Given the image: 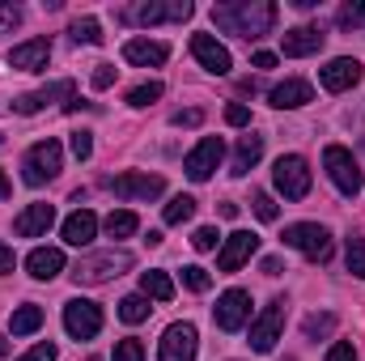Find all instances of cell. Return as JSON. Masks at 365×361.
<instances>
[{
	"label": "cell",
	"instance_id": "cell-1",
	"mask_svg": "<svg viewBox=\"0 0 365 361\" xmlns=\"http://www.w3.org/2000/svg\"><path fill=\"white\" fill-rule=\"evenodd\" d=\"M212 21L225 30V34H238V39H264L276 26V4L272 0H230V4H217L212 9Z\"/></svg>",
	"mask_w": 365,
	"mask_h": 361
},
{
	"label": "cell",
	"instance_id": "cell-2",
	"mask_svg": "<svg viewBox=\"0 0 365 361\" xmlns=\"http://www.w3.org/2000/svg\"><path fill=\"white\" fill-rule=\"evenodd\" d=\"M21 179L30 183V187H43V183H51L60 171H64V149H60V141H38V145H30V153H26V162H21Z\"/></svg>",
	"mask_w": 365,
	"mask_h": 361
},
{
	"label": "cell",
	"instance_id": "cell-3",
	"mask_svg": "<svg viewBox=\"0 0 365 361\" xmlns=\"http://www.w3.org/2000/svg\"><path fill=\"white\" fill-rule=\"evenodd\" d=\"M284 247H293L306 260L323 264V260H331V230L327 225H314V221H297V225L284 230Z\"/></svg>",
	"mask_w": 365,
	"mask_h": 361
},
{
	"label": "cell",
	"instance_id": "cell-4",
	"mask_svg": "<svg viewBox=\"0 0 365 361\" xmlns=\"http://www.w3.org/2000/svg\"><path fill=\"white\" fill-rule=\"evenodd\" d=\"M272 183L284 200H306V195H310V166H306V158H297V153L276 158Z\"/></svg>",
	"mask_w": 365,
	"mask_h": 361
},
{
	"label": "cell",
	"instance_id": "cell-5",
	"mask_svg": "<svg viewBox=\"0 0 365 361\" xmlns=\"http://www.w3.org/2000/svg\"><path fill=\"white\" fill-rule=\"evenodd\" d=\"M128 268H132V255L128 251H98V255H86L73 268V276H77V285H102L110 276H123Z\"/></svg>",
	"mask_w": 365,
	"mask_h": 361
},
{
	"label": "cell",
	"instance_id": "cell-6",
	"mask_svg": "<svg viewBox=\"0 0 365 361\" xmlns=\"http://www.w3.org/2000/svg\"><path fill=\"white\" fill-rule=\"evenodd\" d=\"M323 166H327V175L331 183L340 187V195H357L361 191V166H357V158L344 149V145H327L323 149Z\"/></svg>",
	"mask_w": 365,
	"mask_h": 361
},
{
	"label": "cell",
	"instance_id": "cell-7",
	"mask_svg": "<svg viewBox=\"0 0 365 361\" xmlns=\"http://www.w3.org/2000/svg\"><path fill=\"white\" fill-rule=\"evenodd\" d=\"M212 319L221 332H242L247 319H251V293L247 289H225L212 306Z\"/></svg>",
	"mask_w": 365,
	"mask_h": 361
},
{
	"label": "cell",
	"instance_id": "cell-8",
	"mask_svg": "<svg viewBox=\"0 0 365 361\" xmlns=\"http://www.w3.org/2000/svg\"><path fill=\"white\" fill-rule=\"evenodd\" d=\"M195 349H200V336L191 323H170L158 340V361H195Z\"/></svg>",
	"mask_w": 365,
	"mask_h": 361
},
{
	"label": "cell",
	"instance_id": "cell-9",
	"mask_svg": "<svg viewBox=\"0 0 365 361\" xmlns=\"http://www.w3.org/2000/svg\"><path fill=\"white\" fill-rule=\"evenodd\" d=\"M64 332L73 336V340H93L98 332H102V310L86 302V298H73L68 306H64Z\"/></svg>",
	"mask_w": 365,
	"mask_h": 361
},
{
	"label": "cell",
	"instance_id": "cell-10",
	"mask_svg": "<svg viewBox=\"0 0 365 361\" xmlns=\"http://www.w3.org/2000/svg\"><path fill=\"white\" fill-rule=\"evenodd\" d=\"M123 17H128V21H136V26L187 21V17H191V0H170V4H162V0H149V4H132V9H123Z\"/></svg>",
	"mask_w": 365,
	"mask_h": 361
},
{
	"label": "cell",
	"instance_id": "cell-11",
	"mask_svg": "<svg viewBox=\"0 0 365 361\" xmlns=\"http://www.w3.org/2000/svg\"><path fill=\"white\" fill-rule=\"evenodd\" d=\"M280 327H284V302L276 298V302L264 306V315L251 323V340H247V345H251L255 353H272L276 340H280Z\"/></svg>",
	"mask_w": 365,
	"mask_h": 361
},
{
	"label": "cell",
	"instance_id": "cell-12",
	"mask_svg": "<svg viewBox=\"0 0 365 361\" xmlns=\"http://www.w3.org/2000/svg\"><path fill=\"white\" fill-rule=\"evenodd\" d=\"M259 251V234L251 230H234L230 238H221V251H217V268L221 272H238L251 255Z\"/></svg>",
	"mask_w": 365,
	"mask_h": 361
},
{
	"label": "cell",
	"instance_id": "cell-13",
	"mask_svg": "<svg viewBox=\"0 0 365 361\" xmlns=\"http://www.w3.org/2000/svg\"><path fill=\"white\" fill-rule=\"evenodd\" d=\"M221 153H225V145L217 141V136H204L187 158H182V171H187V179L204 183L212 171H217V162H221Z\"/></svg>",
	"mask_w": 365,
	"mask_h": 361
},
{
	"label": "cell",
	"instance_id": "cell-14",
	"mask_svg": "<svg viewBox=\"0 0 365 361\" xmlns=\"http://www.w3.org/2000/svg\"><path fill=\"white\" fill-rule=\"evenodd\" d=\"M110 191L119 195V200H158L162 191H166V179L162 175H119V179H110Z\"/></svg>",
	"mask_w": 365,
	"mask_h": 361
},
{
	"label": "cell",
	"instance_id": "cell-15",
	"mask_svg": "<svg viewBox=\"0 0 365 361\" xmlns=\"http://www.w3.org/2000/svg\"><path fill=\"white\" fill-rule=\"evenodd\" d=\"M64 98V106H73L77 102V86L73 81H56V86H43V90H34V93H21L17 102H13V111L17 115H34V111H43L47 102H60Z\"/></svg>",
	"mask_w": 365,
	"mask_h": 361
},
{
	"label": "cell",
	"instance_id": "cell-16",
	"mask_svg": "<svg viewBox=\"0 0 365 361\" xmlns=\"http://www.w3.org/2000/svg\"><path fill=\"white\" fill-rule=\"evenodd\" d=\"M191 56L200 60V68H208V73H217V77H225V73L234 68L230 51H225L212 34H191Z\"/></svg>",
	"mask_w": 365,
	"mask_h": 361
},
{
	"label": "cell",
	"instance_id": "cell-17",
	"mask_svg": "<svg viewBox=\"0 0 365 361\" xmlns=\"http://www.w3.org/2000/svg\"><path fill=\"white\" fill-rule=\"evenodd\" d=\"M319 81H323V90H327V93H344V90H353V86L361 81V64H357V60H349V56H340V60L323 64Z\"/></svg>",
	"mask_w": 365,
	"mask_h": 361
},
{
	"label": "cell",
	"instance_id": "cell-18",
	"mask_svg": "<svg viewBox=\"0 0 365 361\" xmlns=\"http://www.w3.org/2000/svg\"><path fill=\"white\" fill-rule=\"evenodd\" d=\"M47 60H51V43L47 39H30V43H21V47L9 51V64L21 68V73H43Z\"/></svg>",
	"mask_w": 365,
	"mask_h": 361
},
{
	"label": "cell",
	"instance_id": "cell-19",
	"mask_svg": "<svg viewBox=\"0 0 365 361\" xmlns=\"http://www.w3.org/2000/svg\"><path fill=\"white\" fill-rule=\"evenodd\" d=\"M51 225H56V208H51V204H30L26 213H17L13 234H17V238H38V234H47Z\"/></svg>",
	"mask_w": 365,
	"mask_h": 361
},
{
	"label": "cell",
	"instance_id": "cell-20",
	"mask_svg": "<svg viewBox=\"0 0 365 361\" xmlns=\"http://www.w3.org/2000/svg\"><path fill=\"white\" fill-rule=\"evenodd\" d=\"M166 56H170V47L153 43V39H128L123 43V60L140 64V68H158V64H166Z\"/></svg>",
	"mask_w": 365,
	"mask_h": 361
},
{
	"label": "cell",
	"instance_id": "cell-21",
	"mask_svg": "<svg viewBox=\"0 0 365 361\" xmlns=\"http://www.w3.org/2000/svg\"><path fill=\"white\" fill-rule=\"evenodd\" d=\"M268 102H272L276 111H297V106L314 102V90H310V81H297V77H289V81H280V86H272V93H268Z\"/></svg>",
	"mask_w": 365,
	"mask_h": 361
},
{
	"label": "cell",
	"instance_id": "cell-22",
	"mask_svg": "<svg viewBox=\"0 0 365 361\" xmlns=\"http://www.w3.org/2000/svg\"><path fill=\"white\" fill-rule=\"evenodd\" d=\"M26 272H30L34 280H56V276L64 272V251H60V247H34V251L26 255Z\"/></svg>",
	"mask_w": 365,
	"mask_h": 361
},
{
	"label": "cell",
	"instance_id": "cell-23",
	"mask_svg": "<svg viewBox=\"0 0 365 361\" xmlns=\"http://www.w3.org/2000/svg\"><path fill=\"white\" fill-rule=\"evenodd\" d=\"M323 39H327V34H323L319 26H297V30H289V34L280 39V47H284V56L297 60V56H314V51L323 47Z\"/></svg>",
	"mask_w": 365,
	"mask_h": 361
},
{
	"label": "cell",
	"instance_id": "cell-24",
	"mask_svg": "<svg viewBox=\"0 0 365 361\" xmlns=\"http://www.w3.org/2000/svg\"><path fill=\"white\" fill-rule=\"evenodd\" d=\"M93 234H98V217L90 208H77L73 217H64V243L68 247H90Z\"/></svg>",
	"mask_w": 365,
	"mask_h": 361
},
{
	"label": "cell",
	"instance_id": "cell-25",
	"mask_svg": "<svg viewBox=\"0 0 365 361\" xmlns=\"http://www.w3.org/2000/svg\"><path fill=\"white\" fill-rule=\"evenodd\" d=\"M264 158V136H255V132H247L242 141H238V149H234V166H230V175H251V166Z\"/></svg>",
	"mask_w": 365,
	"mask_h": 361
},
{
	"label": "cell",
	"instance_id": "cell-26",
	"mask_svg": "<svg viewBox=\"0 0 365 361\" xmlns=\"http://www.w3.org/2000/svg\"><path fill=\"white\" fill-rule=\"evenodd\" d=\"M140 293L153 302H170L175 298V280L166 272H140Z\"/></svg>",
	"mask_w": 365,
	"mask_h": 361
},
{
	"label": "cell",
	"instance_id": "cell-27",
	"mask_svg": "<svg viewBox=\"0 0 365 361\" xmlns=\"http://www.w3.org/2000/svg\"><path fill=\"white\" fill-rule=\"evenodd\" d=\"M9 327H13V336H30V332H38V327H43V306H34V302L17 306L13 319H9Z\"/></svg>",
	"mask_w": 365,
	"mask_h": 361
},
{
	"label": "cell",
	"instance_id": "cell-28",
	"mask_svg": "<svg viewBox=\"0 0 365 361\" xmlns=\"http://www.w3.org/2000/svg\"><path fill=\"white\" fill-rule=\"evenodd\" d=\"M102 225H106V234H110V238H132V234L140 230V217H136L132 208H119V213H110Z\"/></svg>",
	"mask_w": 365,
	"mask_h": 361
},
{
	"label": "cell",
	"instance_id": "cell-29",
	"mask_svg": "<svg viewBox=\"0 0 365 361\" xmlns=\"http://www.w3.org/2000/svg\"><path fill=\"white\" fill-rule=\"evenodd\" d=\"M149 310H153V306H149V298H145V293H132V298H123V302H119V319H123V323H145V319H149Z\"/></svg>",
	"mask_w": 365,
	"mask_h": 361
},
{
	"label": "cell",
	"instance_id": "cell-30",
	"mask_svg": "<svg viewBox=\"0 0 365 361\" xmlns=\"http://www.w3.org/2000/svg\"><path fill=\"white\" fill-rule=\"evenodd\" d=\"M68 34H73V43H86V47H98V43H102V26H98L93 17H77Z\"/></svg>",
	"mask_w": 365,
	"mask_h": 361
},
{
	"label": "cell",
	"instance_id": "cell-31",
	"mask_svg": "<svg viewBox=\"0 0 365 361\" xmlns=\"http://www.w3.org/2000/svg\"><path fill=\"white\" fill-rule=\"evenodd\" d=\"M162 217H166V225H182V221H191V217H195V200H191V195H175V200L166 204Z\"/></svg>",
	"mask_w": 365,
	"mask_h": 361
},
{
	"label": "cell",
	"instance_id": "cell-32",
	"mask_svg": "<svg viewBox=\"0 0 365 361\" xmlns=\"http://www.w3.org/2000/svg\"><path fill=\"white\" fill-rule=\"evenodd\" d=\"M162 81H145V86H132L128 90V106H149V102H158L162 98Z\"/></svg>",
	"mask_w": 365,
	"mask_h": 361
},
{
	"label": "cell",
	"instance_id": "cell-33",
	"mask_svg": "<svg viewBox=\"0 0 365 361\" xmlns=\"http://www.w3.org/2000/svg\"><path fill=\"white\" fill-rule=\"evenodd\" d=\"M331 327H336V315H310V319L302 323V332H306V340H319V336H331Z\"/></svg>",
	"mask_w": 365,
	"mask_h": 361
},
{
	"label": "cell",
	"instance_id": "cell-34",
	"mask_svg": "<svg viewBox=\"0 0 365 361\" xmlns=\"http://www.w3.org/2000/svg\"><path fill=\"white\" fill-rule=\"evenodd\" d=\"M182 285H187V289H195V293H204V289L212 285V276H208V268L191 264V268H182Z\"/></svg>",
	"mask_w": 365,
	"mask_h": 361
},
{
	"label": "cell",
	"instance_id": "cell-35",
	"mask_svg": "<svg viewBox=\"0 0 365 361\" xmlns=\"http://www.w3.org/2000/svg\"><path fill=\"white\" fill-rule=\"evenodd\" d=\"M115 361H145V345H140L136 336L119 340V345H115Z\"/></svg>",
	"mask_w": 365,
	"mask_h": 361
},
{
	"label": "cell",
	"instance_id": "cell-36",
	"mask_svg": "<svg viewBox=\"0 0 365 361\" xmlns=\"http://www.w3.org/2000/svg\"><path fill=\"white\" fill-rule=\"evenodd\" d=\"M349 272L365 280V238H349Z\"/></svg>",
	"mask_w": 365,
	"mask_h": 361
},
{
	"label": "cell",
	"instance_id": "cell-37",
	"mask_svg": "<svg viewBox=\"0 0 365 361\" xmlns=\"http://www.w3.org/2000/svg\"><path fill=\"white\" fill-rule=\"evenodd\" d=\"M217 243H221V234H217L212 225H200V230L191 234V247H195V251H217Z\"/></svg>",
	"mask_w": 365,
	"mask_h": 361
},
{
	"label": "cell",
	"instance_id": "cell-38",
	"mask_svg": "<svg viewBox=\"0 0 365 361\" xmlns=\"http://www.w3.org/2000/svg\"><path fill=\"white\" fill-rule=\"evenodd\" d=\"M251 208H255V217H259V221H276V200L268 195V191H255Z\"/></svg>",
	"mask_w": 365,
	"mask_h": 361
},
{
	"label": "cell",
	"instance_id": "cell-39",
	"mask_svg": "<svg viewBox=\"0 0 365 361\" xmlns=\"http://www.w3.org/2000/svg\"><path fill=\"white\" fill-rule=\"evenodd\" d=\"M225 123H234V128H247V123H251V111H247L242 102H230V106H225Z\"/></svg>",
	"mask_w": 365,
	"mask_h": 361
},
{
	"label": "cell",
	"instance_id": "cell-40",
	"mask_svg": "<svg viewBox=\"0 0 365 361\" xmlns=\"http://www.w3.org/2000/svg\"><path fill=\"white\" fill-rule=\"evenodd\" d=\"M340 26H365V0L361 4H344V9H340Z\"/></svg>",
	"mask_w": 365,
	"mask_h": 361
},
{
	"label": "cell",
	"instance_id": "cell-41",
	"mask_svg": "<svg viewBox=\"0 0 365 361\" xmlns=\"http://www.w3.org/2000/svg\"><path fill=\"white\" fill-rule=\"evenodd\" d=\"M13 26H21V9L17 4H0V34H9Z\"/></svg>",
	"mask_w": 365,
	"mask_h": 361
},
{
	"label": "cell",
	"instance_id": "cell-42",
	"mask_svg": "<svg viewBox=\"0 0 365 361\" xmlns=\"http://www.w3.org/2000/svg\"><path fill=\"white\" fill-rule=\"evenodd\" d=\"M327 361H357V349H353L349 340H336V345L327 349Z\"/></svg>",
	"mask_w": 365,
	"mask_h": 361
},
{
	"label": "cell",
	"instance_id": "cell-43",
	"mask_svg": "<svg viewBox=\"0 0 365 361\" xmlns=\"http://www.w3.org/2000/svg\"><path fill=\"white\" fill-rule=\"evenodd\" d=\"M73 153H77V162H86L93 153V141H90V132H73Z\"/></svg>",
	"mask_w": 365,
	"mask_h": 361
},
{
	"label": "cell",
	"instance_id": "cell-44",
	"mask_svg": "<svg viewBox=\"0 0 365 361\" xmlns=\"http://www.w3.org/2000/svg\"><path fill=\"white\" fill-rule=\"evenodd\" d=\"M115 86V68L110 64H98V73H93V90H110Z\"/></svg>",
	"mask_w": 365,
	"mask_h": 361
},
{
	"label": "cell",
	"instance_id": "cell-45",
	"mask_svg": "<svg viewBox=\"0 0 365 361\" xmlns=\"http://www.w3.org/2000/svg\"><path fill=\"white\" fill-rule=\"evenodd\" d=\"M21 361H56V345H34Z\"/></svg>",
	"mask_w": 365,
	"mask_h": 361
},
{
	"label": "cell",
	"instance_id": "cell-46",
	"mask_svg": "<svg viewBox=\"0 0 365 361\" xmlns=\"http://www.w3.org/2000/svg\"><path fill=\"white\" fill-rule=\"evenodd\" d=\"M200 119H204V111H195V106H191V111H179V115H175V128H195Z\"/></svg>",
	"mask_w": 365,
	"mask_h": 361
},
{
	"label": "cell",
	"instance_id": "cell-47",
	"mask_svg": "<svg viewBox=\"0 0 365 361\" xmlns=\"http://www.w3.org/2000/svg\"><path fill=\"white\" fill-rule=\"evenodd\" d=\"M251 64H255V68H276V56H272V51H255V56H251Z\"/></svg>",
	"mask_w": 365,
	"mask_h": 361
},
{
	"label": "cell",
	"instance_id": "cell-48",
	"mask_svg": "<svg viewBox=\"0 0 365 361\" xmlns=\"http://www.w3.org/2000/svg\"><path fill=\"white\" fill-rule=\"evenodd\" d=\"M4 272H13V247L0 243V276H4Z\"/></svg>",
	"mask_w": 365,
	"mask_h": 361
},
{
	"label": "cell",
	"instance_id": "cell-49",
	"mask_svg": "<svg viewBox=\"0 0 365 361\" xmlns=\"http://www.w3.org/2000/svg\"><path fill=\"white\" fill-rule=\"evenodd\" d=\"M259 272H264V276H276V272H280V260H276V255H268V260L259 264Z\"/></svg>",
	"mask_w": 365,
	"mask_h": 361
},
{
	"label": "cell",
	"instance_id": "cell-50",
	"mask_svg": "<svg viewBox=\"0 0 365 361\" xmlns=\"http://www.w3.org/2000/svg\"><path fill=\"white\" fill-rule=\"evenodd\" d=\"M9 191H13V187H9V179H4V171H0V200H9Z\"/></svg>",
	"mask_w": 365,
	"mask_h": 361
},
{
	"label": "cell",
	"instance_id": "cell-51",
	"mask_svg": "<svg viewBox=\"0 0 365 361\" xmlns=\"http://www.w3.org/2000/svg\"><path fill=\"white\" fill-rule=\"evenodd\" d=\"M4 353H9V340H4V336H0V357H4Z\"/></svg>",
	"mask_w": 365,
	"mask_h": 361
},
{
	"label": "cell",
	"instance_id": "cell-52",
	"mask_svg": "<svg viewBox=\"0 0 365 361\" xmlns=\"http://www.w3.org/2000/svg\"><path fill=\"white\" fill-rule=\"evenodd\" d=\"M0 141H4V136H0Z\"/></svg>",
	"mask_w": 365,
	"mask_h": 361
}]
</instances>
